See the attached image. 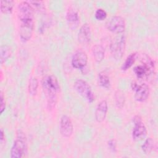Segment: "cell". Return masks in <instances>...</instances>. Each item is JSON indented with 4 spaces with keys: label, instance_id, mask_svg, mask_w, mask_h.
Instances as JSON below:
<instances>
[{
    "label": "cell",
    "instance_id": "cell-20",
    "mask_svg": "<svg viewBox=\"0 0 158 158\" xmlns=\"http://www.w3.org/2000/svg\"><path fill=\"white\" fill-rule=\"evenodd\" d=\"M154 142L151 138H147L141 146V149L145 154H149L154 149Z\"/></svg>",
    "mask_w": 158,
    "mask_h": 158
},
{
    "label": "cell",
    "instance_id": "cell-5",
    "mask_svg": "<svg viewBox=\"0 0 158 158\" xmlns=\"http://www.w3.org/2000/svg\"><path fill=\"white\" fill-rule=\"evenodd\" d=\"M34 9L27 1L20 2L17 6V16L20 22L33 20Z\"/></svg>",
    "mask_w": 158,
    "mask_h": 158
},
{
    "label": "cell",
    "instance_id": "cell-10",
    "mask_svg": "<svg viewBox=\"0 0 158 158\" xmlns=\"http://www.w3.org/2000/svg\"><path fill=\"white\" fill-rule=\"evenodd\" d=\"M34 28V22L27 20L21 22L20 26V37L22 41L25 42L31 39Z\"/></svg>",
    "mask_w": 158,
    "mask_h": 158
},
{
    "label": "cell",
    "instance_id": "cell-18",
    "mask_svg": "<svg viewBox=\"0 0 158 158\" xmlns=\"http://www.w3.org/2000/svg\"><path fill=\"white\" fill-rule=\"evenodd\" d=\"M136 58V53L134 52V53L130 54L127 57L125 62L123 63V64L121 67L122 70L125 71V70H128V69H130L135 63Z\"/></svg>",
    "mask_w": 158,
    "mask_h": 158
},
{
    "label": "cell",
    "instance_id": "cell-15",
    "mask_svg": "<svg viewBox=\"0 0 158 158\" xmlns=\"http://www.w3.org/2000/svg\"><path fill=\"white\" fill-rule=\"evenodd\" d=\"M67 23L70 28H75L80 23V18L77 12L73 9L68 10L66 15Z\"/></svg>",
    "mask_w": 158,
    "mask_h": 158
},
{
    "label": "cell",
    "instance_id": "cell-9",
    "mask_svg": "<svg viewBox=\"0 0 158 158\" xmlns=\"http://www.w3.org/2000/svg\"><path fill=\"white\" fill-rule=\"evenodd\" d=\"M133 89L135 90V99L138 102H144L149 97V88L148 85L143 83L138 85L136 83L131 84Z\"/></svg>",
    "mask_w": 158,
    "mask_h": 158
},
{
    "label": "cell",
    "instance_id": "cell-2",
    "mask_svg": "<svg viewBox=\"0 0 158 158\" xmlns=\"http://www.w3.org/2000/svg\"><path fill=\"white\" fill-rule=\"evenodd\" d=\"M142 64L136 66L133 71L138 78H144L148 77L153 72L154 64L153 60L147 55H143L141 58Z\"/></svg>",
    "mask_w": 158,
    "mask_h": 158
},
{
    "label": "cell",
    "instance_id": "cell-6",
    "mask_svg": "<svg viewBox=\"0 0 158 158\" xmlns=\"http://www.w3.org/2000/svg\"><path fill=\"white\" fill-rule=\"evenodd\" d=\"M26 152V141L25 137L22 135L14 141L10 150V157L12 158H20L23 157Z\"/></svg>",
    "mask_w": 158,
    "mask_h": 158
},
{
    "label": "cell",
    "instance_id": "cell-7",
    "mask_svg": "<svg viewBox=\"0 0 158 158\" xmlns=\"http://www.w3.org/2000/svg\"><path fill=\"white\" fill-rule=\"evenodd\" d=\"M133 122L135 127L132 131V138L135 141H141L145 138L147 134L146 128L139 115H136L133 118Z\"/></svg>",
    "mask_w": 158,
    "mask_h": 158
},
{
    "label": "cell",
    "instance_id": "cell-11",
    "mask_svg": "<svg viewBox=\"0 0 158 158\" xmlns=\"http://www.w3.org/2000/svg\"><path fill=\"white\" fill-rule=\"evenodd\" d=\"M88 63V57L86 52L82 50L77 51L72 58V65L75 69L83 70Z\"/></svg>",
    "mask_w": 158,
    "mask_h": 158
},
{
    "label": "cell",
    "instance_id": "cell-17",
    "mask_svg": "<svg viewBox=\"0 0 158 158\" xmlns=\"http://www.w3.org/2000/svg\"><path fill=\"white\" fill-rule=\"evenodd\" d=\"M14 2L13 1H1V11L5 14L12 13Z\"/></svg>",
    "mask_w": 158,
    "mask_h": 158
},
{
    "label": "cell",
    "instance_id": "cell-19",
    "mask_svg": "<svg viewBox=\"0 0 158 158\" xmlns=\"http://www.w3.org/2000/svg\"><path fill=\"white\" fill-rule=\"evenodd\" d=\"M0 51H1V53H0L1 63L3 64L11 56L12 50L8 46L4 45L1 47Z\"/></svg>",
    "mask_w": 158,
    "mask_h": 158
},
{
    "label": "cell",
    "instance_id": "cell-1",
    "mask_svg": "<svg viewBox=\"0 0 158 158\" xmlns=\"http://www.w3.org/2000/svg\"><path fill=\"white\" fill-rule=\"evenodd\" d=\"M42 87L46 98L47 107L52 110L57 103V93L60 90L58 80L54 75H47L42 80Z\"/></svg>",
    "mask_w": 158,
    "mask_h": 158
},
{
    "label": "cell",
    "instance_id": "cell-26",
    "mask_svg": "<svg viewBox=\"0 0 158 158\" xmlns=\"http://www.w3.org/2000/svg\"><path fill=\"white\" fill-rule=\"evenodd\" d=\"M108 146L109 149L115 152L116 151V148H117V143L115 140L114 139H110L108 141Z\"/></svg>",
    "mask_w": 158,
    "mask_h": 158
},
{
    "label": "cell",
    "instance_id": "cell-23",
    "mask_svg": "<svg viewBox=\"0 0 158 158\" xmlns=\"http://www.w3.org/2000/svg\"><path fill=\"white\" fill-rule=\"evenodd\" d=\"M38 81L37 78L34 77H31L30 79L29 85H28L29 93L32 96L36 95L38 90Z\"/></svg>",
    "mask_w": 158,
    "mask_h": 158
},
{
    "label": "cell",
    "instance_id": "cell-21",
    "mask_svg": "<svg viewBox=\"0 0 158 158\" xmlns=\"http://www.w3.org/2000/svg\"><path fill=\"white\" fill-rule=\"evenodd\" d=\"M115 101L117 107L119 109L123 107L125 104V98L124 93L120 90H117L115 94Z\"/></svg>",
    "mask_w": 158,
    "mask_h": 158
},
{
    "label": "cell",
    "instance_id": "cell-8",
    "mask_svg": "<svg viewBox=\"0 0 158 158\" xmlns=\"http://www.w3.org/2000/svg\"><path fill=\"white\" fill-rule=\"evenodd\" d=\"M107 29L115 33H121L125 28V22L123 17L120 16L112 17L107 23Z\"/></svg>",
    "mask_w": 158,
    "mask_h": 158
},
{
    "label": "cell",
    "instance_id": "cell-22",
    "mask_svg": "<svg viewBox=\"0 0 158 158\" xmlns=\"http://www.w3.org/2000/svg\"><path fill=\"white\" fill-rule=\"evenodd\" d=\"M98 81L99 85L105 88H109L110 86V82L109 77L104 73L101 72L98 75Z\"/></svg>",
    "mask_w": 158,
    "mask_h": 158
},
{
    "label": "cell",
    "instance_id": "cell-4",
    "mask_svg": "<svg viewBox=\"0 0 158 158\" xmlns=\"http://www.w3.org/2000/svg\"><path fill=\"white\" fill-rule=\"evenodd\" d=\"M77 92L84 98L88 102L91 103L94 101V95L89 84L81 79L77 80L73 85Z\"/></svg>",
    "mask_w": 158,
    "mask_h": 158
},
{
    "label": "cell",
    "instance_id": "cell-16",
    "mask_svg": "<svg viewBox=\"0 0 158 158\" xmlns=\"http://www.w3.org/2000/svg\"><path fill=\"white\" fill-rule=\"evenodd\" d=\"M92 53L94 60L97 62H101L104 58L105 51L102 46L96 44L93 46L92 49Z\"/></svg>",
    "mask_w": 158,
    "mask_h": 158
},
{
    "label": "cell",
    "instance_id": "cell-24",
    "mask_svg": "<svg viewBox=\"0 0 158 158\" xmlns=\"http://www.w3.org/2000/svg\"><path fill=\"white\" fill-rule=\"evenodd\" d=\"M32 7L38 11H44L45 7L44 4L41 1H29L28 2Z\"/></svg>",
    "mask_w": 158,
    "mask_h": 158
},
{
    "label": "cell",
    "instance_id": "cell-3",
    "mask_svg": "<svg viewBox=\"0 0 158 158\" xmlns=\"http://www.w3.org/2000/svg\"><path fill=\"white\" fill-rule=\"evenodd\" d=\"M126 39L123 35H118L112 41L110 45V49L112 56L116 60L120 59L125 52Z\"/></svg>",
    "mask_w": 158,
    "mask_h": 158
},
{
    "label": "cell",
    "instance_id": "cell-27",
    "mask_svg": "<svg viewBox=\"0 0 158 158\" xmlns=\"http://www.w3.org/2000/svg\"><path fill=\"white\" fill-rule=\"evenodd\" d=\"M0 98H1V114H2V112H4L6 108V104H5V99L4 97V94L2 91H1Z\"/></svg>",
    "mask_w": 158,
    "mask_h": 158
},
{
    "label": "cell",
    "instance_id": "cell-14",
    "mask_svg": "<svg viewBox=\"0 0 158 158\" xmlns=\"http://www.w3.org/2000/svg\"><path fill=\"white\" fill-rule=\"evenodd\" d=\"M108 110L107 103L106 100H102L97 106L96 111H95V118L98 122H103L107 115Z\"/></svg>",
    "mask_w": 158,
    "mask_h": 158
},
{
    "label": "cell",
    "instance_id": "cell-12",
    "mask_svg": "<svg viewBox=\"0 0 158 158\" xmlns=\"http://www.w3.org/2000/svg\"><path fill=\"white\" fill-rule=\"evenodd\" d=\"M73 131V126L71 119L67 115H64L60 120V132L63 137L69 138Z\"/></svg>",
    "mask_w": 158,
    "mask_h": 158
},
{
    "label": "cell",
    "instance_id": "cell-25",
    "mask_svg": "<svg viewBox=\"0 0 158 158\" xmlns=\"http://www.w3.org/2000/svg\"><path fill=\"white\" fill-rule=\"evenodd\" d=\"M95 17L98 20H103L107 17L106 12L102 9H98L95 12Z\"/></svg>",
    "mask_w": 158,
    "mask_h": 158
},
{
    "label": "cell",
    "instance_id": "cell-28",
    "mask_svg": "<svg viewBox=\"0 0 158 158\" xmlns=\"http://www.w3.org/2000/svg\"><path fill=\"white\" fill-rule=\"evenodd\" d=\"M1 142L2 143L3 141L5 139V135H4V130L2 128H1Z\"/></svg>",
    "mask_w": 158,
    "mask_h": 158
},
{
    "label": "cell",
    "instance_id": "cell-13",
    "mask_svg": "<svg viewBox=\"0 0 158 158\" xmlns=\"http://www.w3.org/2000/svg\"><path fill=\"white\" fill-rule=\"evenodd\" d=\"M91 38V32L90 27L88 23H85L79 30L78 34V41L83 44H86L90 42Z\"/></svg>",
    "mask_w": 158,
    "mask_h": 158
}]
</instances>
